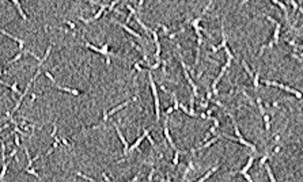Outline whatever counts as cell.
Wrapping results in <instances>:
<instances>
[{
  "label": "cell",
  "instance_id": "6da1fadb",
  "mask_svg": "<svg viewBox=\"0 0 303 182\" xmlns=\"http://www.w3.org/2000/svg\"><path fill=\"white\" fill-rule=\"evenodd\" d=\"M148 82H150V87L152 90V95H154V102H155V120L156 122L160 120V102H159V97H158V90H156V84L154 82V76L152 74L148 71Z\"/></svg>",
  "mask_w": 303,
  "mask_h": 182
},
{
  "label": "cell",
  "instance_id": "7a4b0ae2",
  "mask_svg": "<svg viewBox=\"0 0 303 182\" xmlns=\"http://www.w3.org/2000/svg\"><path fill=\"white\" fill-rule=\"evenodd\" d=\"M39 75H41V68H37V72L34 74V76H33V78H31V79H30V82H29L27 84H26V88L23 90V92H22V94H21V97H19V99H18V101H17V105H15V108H14V110H12V113H15V112H18V110H19V106H21V103H22L23 98H25V97H26V95H27L29 90H30V87L33 86V82H34V80H35V79H37V78H38Z\"/></svg>",
  "mask_w": 303,
  "mask_h": 182
},
{
  "label": "cell",
  "instance_id": "3957f363",
  "mask_svg": "<svg viewBox=\"0 0 303 182\" xmlns=\"http://www.w3.org/2000/svg\"><path fill=\"white\" fill-rule=\"evenodd\" d=\"M109 6H106V3H102L101 4V8L98 10V11L95 12V15H93V17L90 18H83V17H79L78 19H80L83 23H90V22H94V21H97V19H99V18L103 15V12H105V10H106Z\"/></svg>",
  "mask_w": 303,
  "mask_h": 182
},
{
  "label": "cell",
  "instance_id": "277c9868",
  "mask_svg": "<svg viewBox=\"0 0 303 182\" xmlns=\"http://www.w3.org/2000/svg\"><path fill=\"white\" fill-rule=\"evenodd\" d=\"M180 63H181V67H182V69H184V75H185V79L188 80V83L190 84V87H192V90H193V95L196 97L197 95V86L193 83V80H192V78H190V74H189V71H188V67H186V64H185V61L182 60V57L180 56Z\"/></svg>",
  "mask_w": 303,
  "mask_h": 182
},
{
  "label": "cell",
  "instance_id": "5b68a950",
  "mask_svg": "<svg viewBox=\"0 0 303 182\" xmlns=\"http://www.w3.org/2000/svg\"><path fill=\"white\" fill-rule=\"evenodd\" d=\"M114 129H116V132H117V136H118V139H120V141L123 143V145H124V155H128L129 147H131V145H128V141H127V139L124 137L123 132L120 131V128L117 126V124H114Z\"/></svg>",
  "mask_w": 303,
  "mask_h": 182
},
{
  "label": "cell",
  "instance_id": "8992f818",
  "mask_svg": "<svg viewBox=\"0 0 303 182\" xmlns=\"http://www.w3.org/2000/svg\"><path fill=\"white\" fill-rule=\"evenodd\" d=\"M110 21H112L113 23H116V25H118V26H120V27H123L124 30H125V31H128L129 34L131 35H133V37H136V38H139V40H144V38H143V37H141L140 34H139V33H136L135 30H133V29H131L128 26V25H124V23H120L118 22V21H116V19H110Z\"/></svg>",
  "mask_w": 303,
  "mask_h": 182
},
{
  "label": "cell",
  "instance_id": "52a82bcc",
  "mask_svg": "<svg viewBox=\"0 0 303 182\" xmlns=\"http://www.w3.org/2000/svg\"><path fill=\"white\" fill-rule=\"evenodd\" d=\"M150 135V132H148V129H144V132H143V135L141 136H139L137 139H136V141L129 147V152H132V151H136L137 148H139V145H140L141 143H143V140L144 139H147V136Z\"/></svg>",
  "mask_w": 303,
  "mask_h": 182
},
{
  "label": "cell",
  "instance_id": "ba28073f",
  "mask_svg": "<svg viewBox=\"0 0 303 182\" xmlns=\"http://www.w3.org/2000/svg\"><path fill=\"white\" fill-rule=\"evenodd\" d=\"M163 132H164V137H166V140H167L168 145L173 148L174 151H178L177 149V147H175L174 144V140L171 139V135H170V131H168V125H167V120H166V122H164V126H163Z\"/></svg>",
  "mask_w": 303,
  "mask_h": 182
},
{
  "label": "cell",
  "instance_id": "9c48e42d",
  "mask_svg": "<svg viewBox=\"0 0 303 182\" xmlns=\"http://www.w3.org/2000/svg\"><path fill=\"white\" fill-rule=\"evenodd\" d=\"M1 34L3 35H7L8 38H12L14 41H17L18 45H19V52H23V46H25V41L21 40V38H18V37H15L14 34H10V33H7L4 29H1Z\"/></svg>",
  "mask_w": 303,
  "mask_h": 182
},
{
  "label": "cell",
  "instance_id": "30bf717a",
  "mask_svg": "<svg viewBox=\"0 0 303 182\" xmlns=\"http://www.w3.org/2000/svg\"><path fill=\"white\" fill-rule=\"evenodd\" d=\"M53 86L56 87V88H59V90L64 91V92H69V94H72V95H80V91L79 90H75V88H68V87H63V86H59L56 83V82H53Z\"/></svg>",
  "mask_w": 303,
  "mask_h": 182
},
{
  "label": "cell",
  "instance_id": "8fae6325",
  "mask_svg": "<svg viewBox=\"0 0 303 182\" xmlns=\"http://www.w3.org/2000/svg\"><path fill=\"white\" fill-rule=\"evenodd\" d=\"M131 101H133V99H128V101H125V102H123L121 103V105H118L117 108H113L112 110H110V112H109V117H110V116H113V114H116L117 113V112H120V110H123L124 108H125V106H128L129 103H131Z\"/></svg>",
  "mask_w": 303,
  "mask_h": 182
},
{
  "label": "cell",
  "instance_id": "7c38bea8",
  "mask_svg": "<svg viewBox=\"0 0 303 182\" xmlns=\"http://www.w3.org/2000/svg\"><path fill=\"white\" fill-rule=\"evenodd\" d=\"M12 4H14V6H15V7H17V10H18V12H19V15H21V17H22L23 19H25V21H27L29 18H27V15H26V14L23 12V10H22V6H21V3H19L18 0H12Z\"/></svg>",
  "mask_w": 303,
  "mask_h": 182
},
{
  "label": "cell",
  "instance_id": "4fadbf2b",
  "mask_svg": "<svg viewBox=\"0 0 303 182\" xmlns=\"http://www.w3.org/2000/svg\"><path fill=\"white\" fill-rule=\"evenodd\" d=\"M1 84L4 86V87H8V88H10L12 92H15V94H18V92H19V95L22 94V92L19 91V88H18V83H14V84H7V83H4V82H1Z\"/></svg>",
  "mask_w": 303,
  "mask_h": 182
},
{
  "label": "cell",
  "instance_id": "5bb4252c",
  "mask_svg": "<svg viewBox=\"0 0 303 182\" xmlns=\"http://www.w3.org/2000/svg\"><path fill=\"white\" fill-rule=\"evenodd\" d=\"M180 109L184 112V113H186V114H189V116H192V117H197V114L193 112V110H189V109L186 108L185 105H182V103H180Z\"/></svg>",
  "mask_w": 303,
  "mask_h": 182
},
{
  "label": "cell",
  "instance_id": "9a60e30c",
  "mask_svg": "<svg viewBox=\"0 0 303 182\" xmlns=\"http://www.w3.org/2000/svg\"><path fill=\"white\" fill-rule=\"evenodd\" d=\"M23 56V52H19V53H18L17 56L14 57V58H11V60H8V61H7V65H11V64H14V63H17L18 60H19V58H21V57Z\"/></svg>",
  "mask_w": 303,
  "mask_h": 182
},
{
  "label": "cell",
  "instance_id": "2e32d148",
  "mask_svg": "<svg viewBox=\"0 0 303 182\" xmlns=\"http://www.w3.org/2000/svg\"><path fill=\"white\" fill-rule=\"evenodd\" d=\"M25 171H26L27 174H31V175H34V177H35V178H38V179H41V177L38 175V173H37V171H35V170H34V169H27V167H26V169H25Z\"/></svg>",
  "mask_w": 303,
  "mask_h": 182
},
{
  "label": "cell",
  "instance_id": "e0dca14e",
  "mask_svg": "<svg viewBox=\"0 0 303 182\" xmlns=\"http://www.w3.org/2000/svg\"><path fill=\"white\" fill-rule=\"evenodd\" d=\"M218 169H219V167H215V169H212V170H209V171H208V173H207V174H205V175L202 177V178H200V179H198V181H197V182H204V181H205V179H207V178H208V177H209V175H211V174H212L213 171H216V170H218Z\"/></svg>",
  "mask_w": 303,
  "mask_h": 182
},
{
  "label": "cell",
  "instance_id": "ac0fdd59",
  "mask_svg": "<svg viewBox=\"0 0 303 182\" xmlns=\"http://www.w3.org/2000/svg\"><path fill=\"white\" fill-rule=\"evenodd\" d=\"M76 175L80 177V178H83V179H86V181H89V182H95V179H93V178H90V177L84 175V174H82L80 171H76Z\"/></svg>",
  "mask_w": 303,
  "mask_h": 182
},
{
  "label": "cell",
  "instance_id": "d6986e66",
  "mask_svg": "<svg viewBox=\"0 0 303 182\" xmlns=\"http://www.w3.org/2000/svg\"><path fill=\"white\" fill-rule=\"evenodd\" d=\"M178 162H180V151H175L174 158H173V165L177 166V165H178Z\"/></svg>",
  "mask_w": 303,
  "mask_h": 182
},
{
  "label": "cell",
  "instance_id": "ffe728a7",
  "mask_svg": "<svg viewBox=\"0 0 303 182\" xmlns=\"http://www.w3.org/2000/svg\"><path fill=\"white\" fill-rule=\"evenodd\" d=\"M56 133H57V124H56V121H55V124H53V131H52V133H51V137H56Z\"/></svg>",
  "mask_w": 303,
  "mask_h": 182
},
{
  "label": "cell",
  "instance_id": "44dd1931",
  "mask_svg": "<svg viewBox=\"0 0 303 182\" xmlns=\"http://www.w3.org/2000/svg\"><path fill=\"white\" fill-rule=\"evenodd\" d=\"M147 140L150 141V144L152 145V148H156V144H155V141H154V139H152L151 135H148V136H147Z\"/></svg>",
  "mask_w": 303,
  "mask_h": 182
},
{
  "label": "cell",
  "instance_id": "7402d4cb",
  "mask_svg": "<svg viewBox=\"0 0 303 182\" xmlns=\"http://www.w3.org/2000/svg\"><path fill=\"white\" fill-rule=\"evenodd\" d=\"M17 152H18V149H12V151H11V154L8 155V158H7V160H8V162H10V160H11L12 158H14V156H15V155H17Z\"/></svg>",
  "mask_w": 303,
  "mask_h": 182
},
{
  "label": "cell",
  "instance_id": "603a6c76",
  "mask_svg": "<svg viewBox=\"0 0 303 182\" xmlns=\"http://www.w3.org/2000/svg\"><path fill=\"white\" fill-rule=\"evenodd\" d=\"M14 137H15V144L19 147V145H21V139H19V135H18V133H14Z\"/></svg>",
  "mask_w": 303,
  "mask_h": 182
},
{
  "label": "cell",
  "instance_id": "cb8c5ba5",
  "mask_svg": "<svg viewBox=\"0 0 303 182\" xmlns=\"http://www.w3.org/2000/svg\"><path fill=\"white\" fill-rule=\"evenodd\" d=\"M61 143H63V144H64V145H65V147L71 148V144L68 143V140H67V139H61Z\"/></svg>",
  "mask_w": 303,
  "mask_h": 182
},
{
  "label": "cell",
  "instance_id": "d4e9b609",
  "mask_svg": "<svg viewBox=\"0 0 303 182\" xmlns=\"http://www.w3.org/2000/svg\"><path fill=\"white\" fill-rule=\"evenodd\" d=\"M65 23H67V25H68V26H69L71 29H72V30H75V23H72L71 21H65Z\"/></svg>",
  "mask_w": 303,
  "mask_h": 182
},
{
  "label": "cell",
  "instance_id": "484cf974",
  "mask_svg": "<svg viewBox=\"0 0 303 182\" xmlns=\"http://www.w3.org/2000/svg\"><path fill=\"white\" fill-rule=\"evenodd\" d=\"M154 174H155V169H152L151 173H150V175H148V181H150V182L152 181V177H154Z\"/></svg>",
  "mask_w": 303,
  "mask_h": 182
},
{
  "label": "cell",
  "instance_id": "4316f807",
  "mask_svg": "<svg viewBox=\"0 0 303 182\" xmlns=\"http://www.w3.org/2000/svg\"><path fill=\"white\" fill-rule=\"evenodd\" d=\"M107 120H109V114L106 113V110H105V109H103V121H105V122H106Z\"/></svg>",
  "mask_w": 303,
  "mask_h": 182
},
{
  "label": "cell",
  "instance_id": "83f0119b",
  "mask_svg": "<svg viewBox=\"0 0 303 182\" xmlns=\"http://www.w3.org/2000/svg\"><path fill=\"white\" fill-rule=\"evenodd\" d=\"M140 177H141V174H137V175H136V177H133V178H132L131 181H128V182H136V181H137V179H139V178H140Z\"/></svg>",
  "mask_w": 303,
  "mask_h": 182
},
{
  "label": "cell",
  "instance_id": "f1b7e54d",
  "mask_svg": "<svg viewBox=\"0 0 303 182\" xmlns=\"http://www.w3.org/2000/svg\"><path fill=\"white\" fill-rule=\"evenodd\" d=\"M102 177H103V179H105V182H112L110 179H109V177L106 175V173H102Z\"/></svg>",
  "mask_w": 303,
  "mask_h": 182
},
{
  "label": "cell",
  "instance_id": "f546056e",
  "mask_svg": "<svg viewBox=\"0 0 303 182\" xmlns=\"http://www.w3.org/2000/svg\"><path fill=\"white\" fill-rule=\"evenodd\" d=\"M173 112H174V108H171V106H170V108L166 110V114H170V113H173Z\"/></svg>",
  "mask_w": 303,
  "mask_h": 182
},
{
  "label": "cell",
  "instance_id": "4dcf8cb0",
  "mask_svg": "<svg viewBox=\"0 0 303 182\" xmlns=\"http://www.w3.org/2000/svg\"><path fill=\"white\" fill-rule=\"evenodd\" d=\"M166 182H171V181H170V177H168V175H167V178H166Z\"/></svg>",
  "mask_w": 303,
  "mask_h": 182
}]
</instances>
